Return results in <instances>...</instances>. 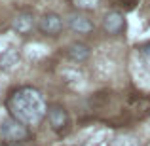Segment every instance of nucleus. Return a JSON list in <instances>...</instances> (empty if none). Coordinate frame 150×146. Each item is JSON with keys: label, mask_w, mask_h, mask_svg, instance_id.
I'll list each match as a JSON object with an SVG mask.
<instances>
[{"label": "nucleus", "mask_w": 150, "mask_h": 146, "mask_svg": "<svg viewBox=\"0 0 150 146\" xmlns=\"http://www.w3.org/2000/svg\"><path fill=\"white\" fill-rule=\"evenodd\" d=\"M6 106L11 118L21 121L23 125H36L48 114V106H46L42 93L30 85H23V87L11 91Z\"/></svg>", "instance_id": "1"}, {"label": "nucleus", "mask_w": 150, "mask_h": 146, "mask_svg": "<svg viewBox=\"0 0 150 146\" xmlns=\"http://www.w3.org/2000/svg\"><path fill=\"white\" fill-rule=\"evenodd\" d=\"M0 135H2L4 140H8L10 144L13 142H21L23 139H27V135H29V131H27V127L21 123V121H17L15 118H6V120L0 121Z\"/></svg>", "instance_id": "2"}, {"label": "nucleus", "mask_w": 150, "mask_h": 146, "mask_svg": "<svg viewBox=\"0 0 150 146\" xmlns=\"http://www.w3.org/2000/svg\"><path fill=\"white\" fill-rule=\"evenodd\" d=\"M63 27H65V21L55 11H48L38 19V30L42 34H46V36H57L63 30Z\"/></svg>", "instance_id": "3"}, {"label": "nucleus", "mask_w": 150, "mask_h": 146, "mask_svg": "<svg viewBox=\"0 0 150 146\" xmlns=\"http://www.w3.org/2000/svg\"><path fill=\"white\" fill-rule=\"evenodd\" d=\"M65 25L70 32L74 34H89L93 30V23L88 15L80 13V11H72V13L67 15L65 19Z\"/></svg>", "instance_id": "4"}, {"label": "nucleus", "mask_w": 150, "mask_h": 146, "mask_svg": "<svg viewBox=\"0 0 150 146\" xmlns=\"http://www.w3.org/2000/svg\"><path fill=\"white\" fill-rule=\"evenodd\" d=\"M36 27H38V21L30 11H21V13H17L13 19H11V30L17 32V34H21V36L30 34Z\"/></svg>", "instance_id": "5"}, {"label": "nucleus", "mask_w": 150, "mask_h": 146, "mask_svg": "<svg viewBox=\"0 0 150 146\" xmlns=\"http://www.w3.org/2000/svg\"><path fill=\"white\" fill-rule=\"evenodd\" d=\"M125 27V17L118 10H110L103 15V29L108 34H120Z\"/></svg>", "instance_id": "6"}, {"label": "nucleus", "mask_w": 150, "mask_h": 146, "mask_svg": "<svg viewBox=\"0 0 150 146\" xmlns=\"http://www.w3.org/2000/svg\"><path fill=\"white\" fill-rule=\"evenodd\" d=\"M48 120L55 131H61L69 123V114H67V110L61 104H51L48 106Z\"/></svg>", "instance_id": "7"}, {"label": "nucleus", "mask_w": 150, "mask_h": 146, "mask_svg": "<svg viewBox=\"0 0 150 146\" xmlns=\"http://www.w3.org/2000/svg\"><path fill=\"white\" fill-rule=\"evenodd\" d=\"M89 46H86L84 42H74V44H70L69 48H67V55H69V59H72V61L76 63H82L86 61V59L89 57Z\"/></svg>", "instance_id": "8"}, {"label": "nucleus", "mask_w": 150, "mask_h": 146, "mask_svg": "<svg viewBox=\"0 0 150 146\" xmlns=\"http://www.w3.org/2000/svg\"><path fill=\"white\" fill-rule=\"evenodd\" d=\"M17 61H19V53L11 48L0 53V68H11L13 65H17Z\"/></svg>", "instance_id": "9"}, {"label": "nucleus", "mask_w": 150, "mask_h": 146, "mask_svg": "<svg viewBox=\"0 0 150 146\" xmlns=\"http://www.w3.org/2000/svg\"><path fill=\"white\" fill-rule=\"evenodd\" d=\"M101 4V0H72V6L78 11H93L97 10Z\"/></svg>", "instance_id": "10"}, {"label": "nucleus", "mask_w": 150, "mask_h": 146, "mask_svg": "<svg viewBox=\"0 0 150 146\" xmlns=\"http://www.w3.org/2000/svg\"><path fill=\"white\" fill-rule=\"evenodd\" d=\"M139 55H141V61H143V65L150 70V42H146V44H143V46L139 48Z\"/></svg>", "instance_id": "11"}, {"label": "nucleus", "mask_w": 150, "mask_h": 146, "mask_svg": "<svg viewBox=\"0 0 150 146\" xmlns=\"http://www.w3.org/2000/svg\"><path fill=\"white\" fill-rule=\"evenodd\" d=\"M8 146H25V144H21V142H13V144H8Z\"/></svg>", "instance_id": "12"}]
</instances>
